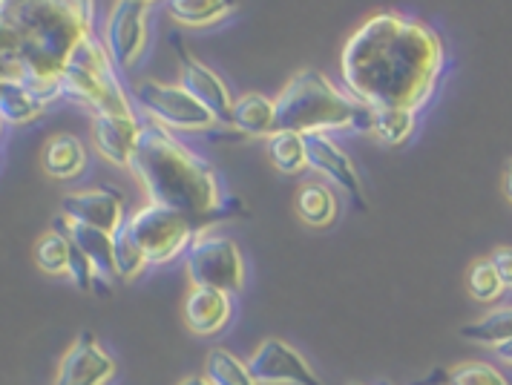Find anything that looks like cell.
I'll list each match as a JSON object with an SVG mask.
<instances>
[{"label": "cell", "mask_w": 512, "mask_h": 385, "mask_svg": "<svg viewBox=\"0 0 512 385\" xmlns=\"http://www.w3.org/2000/svg\"><path fill=\"white\" fill-rule=\"evenodd\" d=\"M354 385H360V383H354Z\"/></svg>", "instance_id": "74e56055"}, {"label": "cell", "mask_w": 512, "mask_h": 385, "mask_svg": "<svg viewBox=\"0 0 512 385\" xmlns=\"http://www.w3.org/2000/svg\"><path fill=\"white\" fill-rule=\"evenodd\" d=\"M231 127L251 138H268L277 130V98L262 92H245L233 104Z\"/></svg>", "instance_id": "ac0fdd59"}, {"label": "cell", "mask_w": 512, "mask_h": 385, "mask_svg": "<svg viewBox=\"0 0 512 385\" xmlns=\"http://www.w3.org/2000/svg\"><path fill=\"white\" fill-rule=\"evenodd\" d=\"M44 110H47V104L38 101L21 81H15V78L0 81V118H3L6 127L32 124Z\"/></svg>", "instance_id": "44dd1931"}, {"label": "cell", "mask_w": 512, "mask_h": 385, "mask_svg": "<svg viewBox=\"0 0 512 385\" xmlns=\"http://www.w3.org/2000/svg\"><path fill=\"white\" fill-rule=\"evenodd\" d=\"M294 210L308 227H328L337 222L340 202L334 196V190L323 182H308L297 190Z\"/></svg>", "instance_id": "ffe728a7"}, {"label": "cell", "mask_w": 512, "mask_h": 385, "mask_svg": "<svg viewBox=\"0 0 512 385\" xmlns=\"http://www.w3.org/2000/svg\"><path fill=\"white\" fill-rule=\"evenodd\" d=\"M179 385H213L208 380V377H187V380H182Z\"/></svg>", "instance_id": "836d02e7"}, {"label": "cell", "mask_w": 512, "mask_h": 385, "mask_svg": "<svg viewBox=\"0 0 512 385\" xmlns=\"http://www.w3.org/2000/svg\"><path fill=\"white\" fill-rule=\"evenodd\" d=\"M443 385H510L507 377L489 363H458L443 374Z\"/></svg>", "instance_id": "83f0119b"}, {"label": "cell", "mask_w": 512, "mask_h": 385, "mask_svg": "<svg viewBox=\"0 0 512 385\" xmlns=\"http://www.w3.org/2000/svg\"><path fill=\"white\" fill-rule=\"evenodd\" d=\"M248 368L259 385H323L297 348L282 340L262 342L251 354Z\"/></svg>", "instance_id": "9c48e42d"}, {"label": "cell", "mask_w": 512, "mask_h": 385, "mask_svg": "<svg viewBox=\"0 0 512 385\" xmlns=\"http://www.w3.org/2000/svg\"><path fill=\"white\" fill-rule=\"evenodd\" d=\"M446 49L420 18L377 12L360 23L340 52V78L369 110L420 113L441 87Z\"/></svg>", "instance_id": "6da1fadb"}, {"label": "cell", "mask_w": 512, "mask_h": 385, "mask_svg": "<svg viewBox=\"0 0 512 385\" xmlns=\"http://www.w3.org/2000/svg\"><path fill=\"white\" fill-rule=\"evenodd\" d=\"M305 147H308V167H314L317 173H323L331 184H337L343 193H349L351 199L357 202V207L363 210V182L360 173L354 167V161L343 153V147H337L326 133H311L305 136Z\"/></svg>", "instance_id": "7c38bea8"}, {"label": "cell", "mask_w": 512, "mask_h": 385, "mask_svg": "<svg viewBox=\"0 0 512 385\" xmlns=\"http://www.w3.org/2000/svg\"><path fill=\"white\" fill-rule=\"evenodd\" d=\"M277 130L294 133H374V110L343 92L320 69H300L277 95Z\"/></svg>", "instance_id": "3957f363"}, {"label": "cell", "mask_w": 512, "mask_h": 385, "mask_svg": "<svg viewBox=\"0 0 512 385\" xmlns=\"http://www.w3.org/2000/svg\"><path fill=\"white\" fill-rule=\"evenodd\" d=\"M489 262L495 265V271L501 276L504 288L512 291V248H495L492 256H489Z\"/></svg>", "instance_id": "f546056e"}, {"label": "cell", "mask_w": 512, "mask_h": 385, "mask_svg": "<svg viewBox=\"0 0 512 385\" xmlns=\"http://www.w3.org/2000/svg\"><path fill=\"white\" fill-rule=\"evenodd\" d=\"M70 256L72 242L61 227H52L47 236H41L35 245V262L49 276H64L70 271Z\"/></svg>", "instance_id": "484cf974"}, {"label": "cell", "mask_w": 512, "mask_h": 385, "mask_svg": "<svg viewBox=\"0 0 512 385\" xmlns=\"http://www.w3.org/2000/svg\"><path fill=\"white\" fill-rule=\"evenodd\" d=\"M61 216L78 225L101 227L116 233L124 222V202L116 190H72L61 199Z\"/></svg>", "instance_id": "5bb4252c"}, {"label": "cell", "mask_w": 512, "mask_h": 385, "mask_svg": "<svg viewBox=\"0 0 512 385\" xmlns=\"http://www.w3.org/2000/svg\"><path fill=\"white\" fill-rule=\"evenodd\" d=\"M144 124L139 115H93V144L101 159H107L116 167H127L133 153L139 147V138Z\"/></svg>", "instance_id": "4fadbf2b"}, {"label": "cell", "mask_w": 512, "mask_h": 385, "mask_svg": "<svg viewBox=\"0 0 512 385\" xmlns=\"http://www.w3.org/2000/svg\"><path fill=\"white\" fill-rule=\"evenodd\" d=\"M118 72L121 69L104 41L90 32L72 49L70 61L61 72V98L93 115H130L133 101Z\"/></svg>", "instance_id": "277c9868"}, {"label": "cell", "mask_w": 512, "mask_h": 385, "mask_svg": "<svg viewBox=\"0 0 512 385\" xmlns=\"http://www.w3.org/2000/svg\"><path fill=\"white\" fill-rule=\"evenodd\" d=\"M41 167H44L49 179H58V182L78 179L87 170V147L81 144V138L72 136V133H58L44 144Z\"/></svg>", "instance_id": "e0dca14e"}, {"label": "cell", "mask_w": 512, "mask_h": 385, "mask_svg": "<svg viewBox=\"0 0 512 385\" xmlns=\"http://www.w3.org/2000/svg\"><path fill=\"white\" fill-rule=\"evenodd\" d=\"M205 377L213 385H259L248 363L233 357L228 348H210L205 360Z\"/></svg>", "instance_id": "d4e9b609"}, {"label": "cell", "mask_w": 512, "mask_h": 385, "mask_svg": "<svg viewBox=\"0 0 512 385\" xmlns=\"http://www.w3.org/2000/svg\"><path fill=\"white\" fill-rule=\"evenodd\" d=\"M130 173L147 190L150 202L167 204L187 216L199 230L216 219H228L239 204L228 199L219 173L185 141L162 124H144Z\"/></svg>", "instance_id": "7a4b0ae2"}, {"label": "cell", "mask_w": 512, "mask_h": 385, "mask_svg": "<svg viewBox=\"0 0 512 385\" xmlns=\"http://www.w3.org/2000/svg\"><path fill=\"white\" fill-rule=\"evenodd\" d=\"M377 385H392V383H386V380H383V383H377Z\"/></svg>", "instance_id": "8d00e7d4"}, {"label": "cell", "mask_w": 512, "mask_h": 385, "mask_svg": "<svg viewBox=\"0 0 512 385\" xmlns=\"http://www.w3.org/2000/svg\"><path fill=\"white\" fill-rule=\"evenodd\" d=\"M504 282L495 271V265L489 259H478L469 271V294L475 296L478 302H495L498 296L504 294Z\"/></svg>", "instance_id": "f1b7e54d"}, {"label": "cell", "mask_w": 512, "mask_h": 385, "mask_svg": "<svg viewBox=\"0 0 512 385\" xmlns=\"http://www.w3.org/2000/svg\"><path fill=\"white\" fill-rule=\"evenodd\" d=\"M12 3H18V0H0V9H6V6H12Z\"/></svg>", "instance_id": "e575fe53"}, {"label": "cell", "mask_w": 512, "mask_h": 385, "mask_svg": "<svg viewBox=\"0 0 512 385\" xmlns=\"http://www.w3.org/2000/svg\"><path fill=\"white\" fill-rule=\"evenodd\" d=\"M185 322L187 328L199 337L216 334L228 325L231 319V294L216 291V288H193L185 299Z\"/></svg>", "instance_id": "9a60e30c"}, {"label": "cell", "mask_w": 512, "mask_h": 385, "mask_svg": "<svg viewBox=\"0 0 512 385\" xmlns=\"http://www.w3.org/2000/svg\"><path fill=\"white\" fill-rule=\"evenodd\" d=\"M495 357H498L501 363L512 365V340H507L504 345H498V348H495Z\"/></svg>", "instance_id": "1f68e13d"}, {"label": "cell", "mask_w": 512, "mask_h": 385, "mask_svg": "<svg viewBox=\"0 0 512 385\" xmlns=\"http://www.w3.org/2000/svg\"><path fill=\"white\" fill-rule=\"evenodd\" d=\"M116 377V360L84 331L64 354L55 385H110Z\"/></svg>", "instance_id": "8fae6325"}, {"label": "cell", "mask_w": 512, "mask_h": 385, "mask_svg": "<svg viewBox=\"0 0 512 385\" xmlns=\"http://www.w3.org/2000/svg\"><path fill=\"white\" fill-rule=\"evenodd\" d=\"M173 46H176V61H179V84L187 92H193L210 113L216 115V121L222 127H231L236 98L228 90V84L222 81V75L216 69H210L208 64H202L199 58H193L190 52H185V46L179 41H173Z\"/></svg>", "instance_id": "30bf717a"}, {"label": "cell", "mask_w": 512, "mask_h": 385, "mask_svg": "<svg viewBox=\"0 0 512 385\" xmlns=\"http://www.w3.org/2000/svg\"><path fill=\"white\" fill-rule=\"evenodd\" d=\"M239 9V0H167L170 21L187 29H208L213 23L231 18Z\"/></svg>", "instance_id": "d6986e66"}, {"label": "cell", "mask_w": 512, "mask_h": 385, "mask_svg": "<svg viewBox=\"0 0 512 385\" xmlns=\"http://www.w3.org/2000/svg\"><path fill=\"white\" fill-rule=\"evenodd\" d=\"M418 115L420 113H412V110H377L374 113V136L389 147H400L415 133Z\"/></svg>", "instance_id": "4316f807"}, {"label": "cell", "mask_w": 512, "mask_h": 385, "mask_svg": "<svg viewBox=\"0 0 512 385\" xmlns=\"http://www.w3.org/2000/svg\"><path fill=\"white\" fill-rule=\"evenodd\" d=\"M101 41L121 72L139 67L150 44V6L133 3V0H116V6L110 9L107 23H104Z\"/></svg>", "instance_id": "ba28073f"}, {"label": "cell", "mask_w": 512, "mask_h": 385, "mask_svg": "<svg viewBox=\"0 0 512 385\" xmlns=\"http://www.w3.org/2000/svg\"><path fill=\"white\" fill-rule=\"evenodd\" d=\"M113 256H116V276L118 279H124V282H133V279H139L144 268L150 265L147 262V256H144V250L136 242V236H133V230L127 225V219L121 222L116 233H113Z\"/></svg>", "instance_id": "cb8c5ba5"}, {"label": "cell", "mask_w": 512, "mask_h": 385, "mask_svg": "<svg viewBox=\"0 0 512 385\" xmlns=\"http://www.w3.org/2000/svg\"><path fill=\"white\" fill-rule=\"evenodd\" d=\"M127 225L133 230V236H136V242L141 245L150 265H167L176 256L187 253L190 242L199 233V227L193 225L187 216L159 202L141 207L136 216L127 219Z\"/></svg>", "instance_id": "52a82bcc"}, {"label": "cell", "mask_w": 512, "mask_h": 385, "mask_svg": "<svg viewBox=\"0 0 512 385\" xmlns=\"http://www.w3.org/2000/svg\"><path fill=\"white\" fill-rule=\"evenodd\" d=\"M58 3H64V6H67L70 12H75L90 29H95V12H98V3H95V0H58Z\"/></svg>", "instance_id": "4dcf8cb0"}, {"label": "cell", "mask_w": 512, "mask_h": 385, "mask_svg": "<svg viewBox=\"0 0 512 385\" xmlns=\"http://www.w3.org/2000/svg\"><path fill=\"white\" fill-rule=\"evenodd\" d=\"M136 101L144 113L150 115L156 124H162L167 130H185V133H210L216 127H222L216 121V115L208 107L187 92L182 84H167L156 78H144L136 84Z\"/></svg>", "instance_id": "8992f818"}, {"label": "cell", "mask_w": 512, "mask_h": 385, "mask_svg": "<svg viewBox=\"0 0 512 385\" xmlns=\"http://www.w3.org/2000/svg\"><path fill=\"white\" fill-rule=\"evenodd\" d=\"M187 279L193 288H216L225 294H239L245 285V262L239 245L222 236L199 230L185 253Z\"/></svg>", "instance_id": "5b68a950"}, {"label": "cell", "mask_w": 512, "mask_h": 385, "mask_svg": "<svg viewBox=\"0 0 512 385\" xmlns=\"http://www.w3.org/2000/svg\"><path fill=\"white\" fill-rule=\"evenodd\" d=\"M461 334H464V340L475 342V345H487L495 351L498 345L512 340V305H501L481 319L469 322L461 328Z\"/></svg>", "instance_id": "603a6c76"}, {"label": "cell", "mask_w": 512, "mask_h": 385, "mask_svg": "<svg viewBox=\"0 0 512 385\" xmlns=\"http://www.w3.org/2000/svg\"><path fill=\"white\" fill-rule=\"evenodd\" d=\"M265 156L268 161L285 173V176H297L308 167V147H305L303 133L294 130H274L265 138Z\"/></svg>", "instance_id": "7402d4cb"}, {"label": "cell", "mask_w": 512, "mask_h": 385, "mask_svg": "<svg viewBox=\"0 0 512 385\" xmlns=\"http://www.w3.org/2000/svg\"><path fill=\"white\" fill-rule=\"evenodd\" d=\"M55 227H61L72 242L90 256L98 279H107V282L118 279L116 256H113V233H107V230H101V227L78 225V222H70L67 216H61V219L55 222Z\"/></svg>", "instance_id": "2e32d148"}, {"label": "cell", "mask_w": 512, "mask_h": 385, "mask_svg": "<svg viewBox=\"0 0 512 385\" xmlns=\"http://www.w3.org/2000/svg\"><path fill=\"white\" fill-rule=\"evenodd\" d=\"M133 3H144V6H153V3H159V0H133Z\"/></svg>", "instance_id": "d590c367"}, {"label": "cell", "mask_w": 512, "mask_h": 385, "mask_svg": "<svg viewBox=\"0 0 512 385\" xmlns=\"http://www.w3.org/2000/svg\"><path fill=\"white\" fill-rule=\"evenodd\" d=\"M501 187H504V196H507V202L512 204V161L507 164V170H504V182H501Z\"/></svg>", "instance_id": "d6a6232c"}]
</instances>
